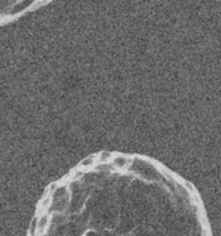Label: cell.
I'll return each instance as SVG.
<instances>
[{"mask_svg":"<svg viewBox=\"0 0 221 236\" xmlns=\"http://www.w3.org/2000/svg\"><path fill=\"white\" fill-rule=\"evenodd\" d=\"M92 160H93V157H92V156H91V157H88V159H86V160H84V162L82 163V165H83V167H88V165L92 163Z\"/></svg>","mask_w":221,"mask_h":236,"instance_id":"cell-1","label":"cell"}]
</instances>
